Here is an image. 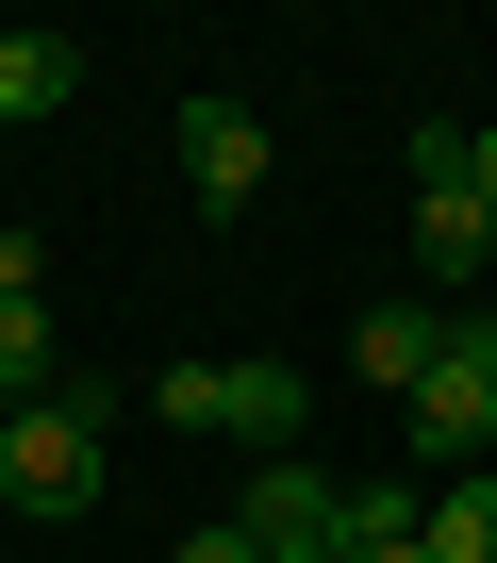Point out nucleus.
<instances>
[{
  "label": "nucleus",
  "instance_id": "nucleus-13",
  "mask_svg": "<svg viewBox=\"0 0 497 563\" xmlns=\"http://www.w3.org/2000/svg\"><path fill=\"white\" fill-rule=\"evenodd\" d=\"M0 514H18V497H0Z\"/></svg>",
  "mask_w": 497,
  "mask_h": 563
},
{
  "label": "nucleus",
  "instance_id": "nucleus-7",
  "mask_svg": "<svg viewBox=\"0 0 497 563\" xmlns=\"http://www.w3.org/2000/svg\"><path fill=\"white\" fill-rule=\"evenodd\" d=\"M84 100V51L67 34H0V133H34V117H67Z\"/></svg>",
  "mask_w": 497,
  "mask_h": 563
},
{
  "label": "nucleus",
  "instance_id": "nucleus-3",
  "mask_svg": "<svg viewBox=\"0 0 497 563\" xmlns=\"http://www.w3.org/2000/svg\"><path fill=\"white\" fill-rule=\"evenodd\" d=\"M183 183H199V216L232 232L248 199H266V117H248V100H183Z\"/></svg>",
  "mask_w": 497,
  "mask_h": 563
},
{
  "label": "nucleus",
  "instance_id": "nucleus-8",
  "mask_svg": "<svg viewBox=\"0 0 497 563\" xmlns=\"http://www.w3.org/2000/svg\"><path fill=\"white\" fill-rule=\"evenodd\" d=\"M415 514H431V481H382V464H365V481H332V547H349V563L415 547Z\"/></svg>",
  "mask_w": 497,
  "mask_h": 563
},
{
  "label": "nucleus",
  "instance_id": "nucleus-12",
  "mask_svg": "<svg viewBox=\"0 0 497 563\" xmlns=\"http://www.w3.org/2000/svg\"><path fill=\"white\" fill-rule=\"evenodd\" d=\"M464 199H481V216H497V133H464Z\"/></svg>",
  "mask_w": 497,
  "mask_h": 563
},
{
  "label": "nucleus",
  "instance_id": "nucleus-1",
  "mask_svg": "<svg viewBox=\"0 0 497 563\" xmlns=\"http://www.w3.org/2000/svg\"><path fill=\"white\" fill-rule=\"evenodd\" d=\"M0 497L18 514H100V398L67 382V398H34V415H0Z\"/></svg>",
  "mask_w": 497,
  "mask_h": 563
},
{
  "label": "nucleus",
  "instance_id": "nucleus-6",
  "mask_svg": "<svg viewBox=\"0 0 497 563\" xmlns=\"http://www.w3.org/2000/svg\"><path fill=\"white\" fill-rule=\"evenodd\" d=\"M415 448H448V481H464V464H481V448H497V382H481V365H464V349H448V365H431V382H415Z\"/></svg>",
  "mask_w": 497,
  "mask_h": 563
},
{
  "label": "nucleus",
  "instance_id": "nucleus-10",
  "mask_svg": "<svg viewBox=\"0 0 497 563\" xmlns=\"http://www.w3.org/2000/svg\"><path fill=\"white\" fill-rule=\"evenodd\" d=\"M166 563H266V547H248V530H232V514H216V530H183V547H166Z\"/></svg>",
  "mask_w": 497,
  "mask_h": 563
},
{
  "label": "nucleus",
  "instance_id": "nucleus-11",
  "mask_svg": "<svg viewBox=\"0 0 497 563\" xmlns=\"http://www.w3.org/2000/svg\"><path fill=\"white\" fill-rule=\"evenodd\" d=\"M448 349H464V365L497 382V299H464V316H448Z\"/></svg>",
  "mask_w": 497,
  "mask_h": 563
},
{
  "label": "nucleus",
  "instance_id": "nucleus-9",
  "mask_svg": "<svg viewBox=\"0 0 497 563\" xmlns=\"http://www.w3.org/2000/svg\"><path fill=\"white\" fill-rule=\"evenodd\" d=\"M415 547H431V563H497V464H464V481H431V514H415Z\"/></svg>",
  "mask_w": 497,
  "mask_h": 563
},
{
  "label": "nucleus",
  "instance_id": "nucleus-4",
  "mask_svg": "<svg viewBox=\"0 0 497 563\" xmlns=\"http://www.w3.org/2000/svg\"><path fill=\"white\" fill-rule=\"evenodd\" d=\"M481 265H497V216H481L464 183H415V282L464 316V299H481Z\"/></svg>",
  "mask_w": 497,
  "mask_h": 563
},
{
  "label": "nucleus",
  "instance_id": "nucleus-5",
  "mask_svg": "<svg viewBox=\"0 0 497 563\" xmlns=\"http://www.w3.org/2000/svg\"><path fill=\"white\" fill-rule=\"evenodd\" d=\"M349 365H365L382 398H415V382L448 365V299H365V316H349Z\"/></svg>",
  "mask_w": 497,
  "mask_h": 563
},
{
  "label": "nucleus",
  "instance_id": "nucleus-2",
  "mask_svg": "<svg viewBox=\"0 0 497 563\" xmlns=\"http://www.w3.org/2000/svg\"><path fill=\"white\" fill-rule=\"evenodd\" d=\"M150 415H166V431H232V448L283 464V448H299V365H166Z\"/></svg>",
  "mask_w": 497,
  "mask_h": 563
}]
</instances>
